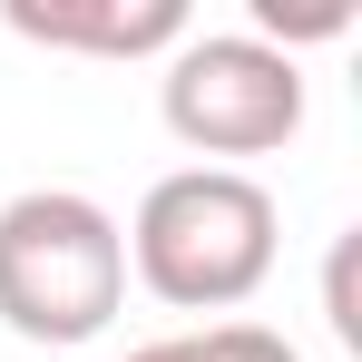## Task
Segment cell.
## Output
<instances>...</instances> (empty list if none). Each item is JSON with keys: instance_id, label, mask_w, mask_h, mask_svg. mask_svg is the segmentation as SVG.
<instances>
[{"instance_id": "obj_1", "label": "cell", "mask_w": 362, "mask_h": 362, "mask_svg": "<svg viewBox=\"0 0 362 362\" xmlns=\"http://www.w3.org/2000/svg\"><path fill=\"white\" fill-rule=\"evenodd\" d=\"M127 235V274L177 313H235L264 274H274V245L284 216L274 196L245 177V167H177L137 196V226Z\"/></svg>"}, {"instance_id": "obj_3", "label": "cell", "mask_w": 362, "mask_h": 362, "mask_svg": "<svg viewBox=\"0 0 362 362\" xmlns=\"http://www.w3.org/2000/svg\"><path fill=\"white\" fill-rule=\"evenodd\" d=\"M157 118L196 157H274L303 137V69L255 30H186L157 78Z\"/></svg>"}, {"instance_id": "obj_2", "label": "cell", "mask_w": 362, "mask_h": 362, "mask_svg": "<svg viewBox=\"0 0 362 362\" xmlns=\"http://www.w3.org/2000/svg\"><path fill=\"white\" fill-rule=\"evenodd\" d=\"M127 303V235L78 186H30L0 206V323L20 343H98Z\"/></svg>"}, {"instance_id": "obj_5", "label": "cell", "mask_w": 362, "mask_h": 362, "mask_svg": "<svg viewBox=\"0 0 362 362\" xmlns=\"http://www.w3.org/2000/svg\"><path fill=\"white\" fill-rule=\"evenodd\" d=\"M206 362H303L284 333H264V323H216V333H196Z\"/></svg>"}, {"instance_id": "obj_4", "label": "cell", "mask_w": 362, "mask_h": 362, "mask_svg": "<svg viewBox=\"0 0 362 362\" xmlns=\"http://www.w3.org/2000/svg\"><path fill=\"white\" fill-rule=\"evenodd\" d=\"M10 40L69 59H157L186 40V0H10Z\"/></svg>"}, {"instance_id": "obj_7", "label": "cell", "mask_w": 362, "mask_h": 362, "mask_svg": "<svg viewBox=\"0 0 362 362\" xmlns=\"http://www.w3.org/2000/svg\"><path fill=\"white\" fill-rule=\"evenodd\" d=\"M127 362H206V343H196V333H167V343H137Z\"/></svg>"}, {"instance_id": "obj_6", "label": "cell", "mask_w": 362, "mask_h": 362, "mask_svg": "<svg viewBox=\"0 0 362 362\" xmlns=\"http://www.w3.org/2000/svg\"><path fill=\"white\" fill-rule=\"evenodd\" d=\"M323 303H333V333H343V343H362V313H353V235L333 245V284H323Z\"/></svg>"}]
</instances>
